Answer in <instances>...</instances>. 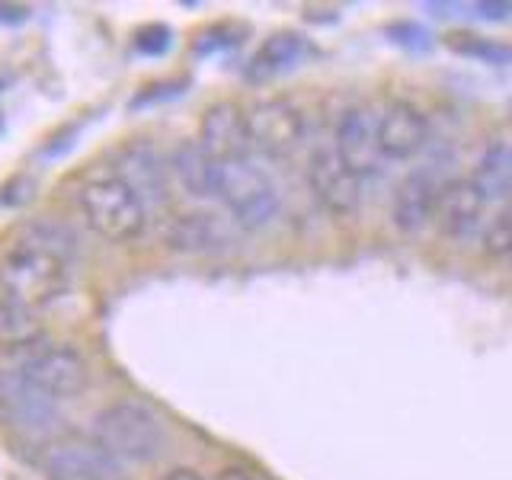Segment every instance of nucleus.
<instances>
[{"label": "nucleus", "mask_w": 512, "mask_h": 480, "mask_svg": "<svg viewBox=\"0 0 512 480\" xmlns=\"http://www.w3.org/2000/svg\"><path fill=\"white\" fill-rule=\"evenodd\" d=\"M71 263L74 237L68 228L45 218L26 221L0 253V288L26 308H39L68 288Z\"/></svg>", "instance_id": "nucleus-1"}, {"label": "nucleus", "mask_w": 512, "mask_h": 480, "mask_svg": "<svg viewBox=\"0 0 512 480\" xmlns=\"http://www.w3.org/2000/svg\"><path fill=\"white\" fill-rule=\"evenodd\" d=\"M90 439L119 464H144L164 455L170 432L154 407L141 400H116L93 416Z\"/></svg>", "instance_id": "nucleus-2"}, {"label": "nucleus", "mask_w": 512, "mask_h": 480, "mask_svg": "<svg viewBox=\"0 0 512 480\" xmlns=\"http://www.w3.org/2000/svg\"><path fill=\"white\" fill-rule=\"evenodd\" d=\"M215 199L228 208L231 221L240 231H263L276 221L282 196L272 176L256 167L250 157L218 160V186Z\"/></svg>", "instance_id": "nucleus-3"}, {"label": "nucleus", "mask_w": 512, "mask_h": 480, "mask_svg": "<svg viewBox=\"0 0 512 480\" xmlns=\"http://www.w3.org/2000/svg\"><path fill=\"white\" fill-rule=\"evenodd\" d=\"M77 208L96 234L106 240H116V244L141 237L144 224H148V208H144L138 192L128 186L116 170L93 176V180L80 186Z\"/></svg>", "instance_id": "nucleus-4"}, {"label": "nucleus", "mask_w": 512, "mask_h": 480, "mask_svg": "<svg viewBox=\"0 0 512 480\" xmlns=\"http://www.w3.org/2000/svg\"><path fill=\"white\" fill-rule=\"evenodd\" d=\"M16 372L26 381L36 384L39 391L52 394L55 400L80 397L90 384V365L80 352L68 343H48L39 340L16 352Z\"/></svg>", "instance_id": "nucleus-5"}, {"label": "nucleus", "mask_w": 512, "mask_h": 480, "mask_svg": "<svg viewBox=\"0 0 512 480\" xmlns=\"http://www.w3.org/2000/svg\"><path fill=\"white\" fill-rule=\"evenodd\" d=\"M0 423L23 439H52L64 426L61 400L39 391L16 368L0 372Z\"/></svg>", "instance_id": "nucleus-6"}, {"label": "nucleus", "mask_w": 512, "mask_h": 480, "mask_svg": "<svg viewBox=\"0 0 512 480\" xmlns=\"http://www.w3.org/2000/svg\"><path fill=\"white\" fill-rule=\"evenodd\" d=\"M244 125H247L250 148L266 157H285V154L298 151L304 135H308V119H304V112L295 103L279 100V96L253 103L244 112Z\"/></svg>", "instance_id": "nucleus-7"}, {"label": "nucleus", "mask_w": 512, "mask_h": 480, "mask_svg": "<svg viewBox=\"0 0 512 480\" xmlns=\"http://www.w3.org/2000/svg\"><path fill=\"white\" fill-rule=\"evenodd\" d=\"M308 189L333 218H349L362 205V180L352 173L333 148H317L308 157Z\"/></svg>", "instance_id": "nucleus-8"}, {"label": "nucleus", "mask_w": 512, "mask_h": 480, "mask_svg": "<svg viewBox=\"0 0 512 480\" xmlns=\"http://www.w3.org/2000/svg\"><path fill=\"white\" fill-rule=\"evenodd\" d=\"M333 151L343 164L365 183L368 176L381 170V148H378V116L365 106L346 109L333 132Z\"/></svg>", "instance_id": "nucleus-9"}, {"label": "nucleus", "mask_w": 512, "mask_h": 480, "mask_svg": "<svg viewBox=\"0 0 512 480\" xmlns=\"http://www.w3.org/2000/svg\"><path fill=\"white\" fill-rule=\"evenodd\" d=\"M42 471L48 480H119V461L93 439H61L45 448Z\"/></svg>", "instance_id": "nucleus-10"}, {"label": "nucleus", "mask_w": 512, "mask_h": 480, "mask_svg": "<svg viewBox=\"0 0 512 480\" xmlns=\"http://www.w3.org/2000/svg\"><path fill=\"white\" fill-rule=\"evenodd\" d=\"M442 180L432 170H410L397 183L391 199V224L400 234H420L429 221H436V208L442 196Z\"/></svg>", "instance_id": "nucleus-11"}, {"label": "nucleus", "mask_w": 512, "mask_h": 480, "mask_svg": "<svg viewBox=\"0 0 512 480\" xmlns=\"http://www.w3.org/2000/svg\"><path fill=\"white\" fill-rule=\"evenodd\" d=\"M429 141V119L407 100H394L378 116V148L384 160H413Z\"/></svg>", "instance_id": "nucleus-12"}, {"label": "nucleus", "mask_w": 512, "mask_h": 480, "mask_svg": "<svg viewBox=\"0 0 512 480\" xmlns=\"http://www.w3.org/2000/svg\"><path fill=\"white\" fill-rule=\"evenodd\" d=\"M490 202L480 196L471 180H448L442 186L439 208H436V228L448 240H468L477 231L484 234Z\"/></svg>", "instance_id": "nucleus-13"}, {"label": "nucleus", "mask_w": 512, "mask_h": 480, "mask_svg": "<svg viewBox=\"0 0 512 480\" xmlns=\"http://www.w3.org/2000/svg\"><path fill=\"white\" fill-rule=\"evenodd\" d=\"M116 173L138 192V199L144 202V208L167 202L170 164L151 148V144H144V141L128 144V148L116 160Z\"/></svg>", "instance_id": "nucleus-14"}, {"label": "nucleus", "mask_w": 512, "mask_h": 480, "mask_svg": "<svg viewBox=\"0 0 512 480\" xmlns=\"http://www.w3.org/2000/svg\"><path fill=\"white\" fill-rule=\"evenodd\" d=\"M199 144L212 154L215 160H237L250 157V138L244 125V112L234 103H215L202 116L199 125Z\"/></svg>", "instance_id": "nucleus-15"}, {"label": "nucleus", "mask_w": 512, "mask_h": 480, "mask_svg": "<svg viewBox=\"0 0 512 480\" xmlns=\"http://www.w3.org/2000/svg\"><path fill=\"white\" fill-rule=\"evenodd\" d=\"M167 247L176 253H218L231 247V234L218 215L208 212H189L167 224L164 231Z\"/></svg>", "instance_id": "nucleus-16"}, {"label": "nucleus", "mask_w": 512, "mask_h": 480, "mask_svg": "<svg viewBox=\"0 0 512 480\" xmlns=\"http://www.w3.org/2000/svg\"><path fill=\"white\" fill-rule=\"evenodd\" d=\"M167 164H170V176L176 180V186L186 192V196H192V199H215L218 160L208 154L199 141L176 144Z\"/></svg>", "instance_id": "nucleus-17"}, {"label": "nucleus", "mask_w": 512, "mask_h": 480, "mask_svg": "<svg viewBox=\"0 0 512 480\" xmlns=\"http://www.w3.org/2000/svg\"><path fill=\"white\" fill-rule=\"evenodd\" d=\"M308 55V39L301 32H272V36L256 48V55L247 64V80L253 84H263V80L282 77L288 71H295L298 64Z\"/></svg>", "instance_id": "nucleus-18"}, {"label": "nucleus", "mask_w": 512, "mask_h": 480, "mask_svg": "<svg viewBox=\"0 0 512 480\" xmlns=\"http://www.w3.org/2000/svg\"><path fill=\"white\" fill-rule=\"evenodd\" d=\"M468 180L490 205L512 196V138H493L477 154Z\"/></svg>", "instance_id": "nucleus-19"}, {"label": "nucleus", "mask_w": 512, "mask_h": 480, "mask_svg": "<svg viewBox=\"0 0 512 480\" xmlns=\"http://www.w3.org/2000/svg\"><path fill=\"white\" fill-rule=\"evenodd\" d=\"M39 340H42V324L36 311L13 298H0V346L20 352Z\"/></svg>", "instance_id": "nucleus-20"}, {"label": "nucleus", "mask_w": 512, "mask_h": 480, "mask_svg": "<svg viewBox=\"0 0 512 480\" xmlns=\"http://www.w3.org/2000/svg\"><path fill=\"white\" fill-rule=\"evenodd\" d=\"M480 244H484V253L493 256V260H512V199L487 221Z\"/></svg>", "instance_id": "nucleus-21"}, {"label": "nucleus", "mask_w": 512, "mask_h": 480, "mask_svg": "<svg viewBox=\"0 0 512 480\" xmlns=\"http://www.w3.org/2000/svg\"><path fill=\"white\" fill-rule=\"evenodd\" d=\"M448 45H452L458 55L477 58L484 64H512V48L503 42L484 39V36H448Z\"/></svg>", "instance_id": "nucleus-22"}, {"label": "nucleus", "mask_w": 512, "mask_h": 480, "mask_svg": "<svg viewBox=\"0 0 512 480\" xmlns=\"http://www.w3.org/2000/svg\"><path fill=\"white\" fill-rule=\"evenodd\" d=\"M135 52L144 55V58H160V55H167L170 52V45H173V29L164 26V23H148V26H141L135 32Z\"/></svg>", "instance_id": "nucleus-23"}, {"label": "nucleus", "mask_w": 512, "mask_h": 480, "mask_svg": "<svg viewBox=\"0 0 512 480\" xmlns=\"http://www.w3.org/2000/svg\"><path fill=\"white\" fill-rule=\"evenodd\" d=\"M384 32H388V39L394 45L410 48V52H429V45H432L429 29L416 26V23H394V26H388Z\"/></svg>", "instance_id": "nucleus-24"}, {"label": "nucleus", "mask_w": 512, "mask_h": 480, "mask_svg": "<svg viewBox=\"0 0 512 480\" xmlns=\"http://www.w3.org/2000/svg\"><path fill=\"white\" fill-rule=\"evenodd\" d=\"M231 45H237L234 29L215 26V29H205L192 48H196V55H215V52H221V48H231Z\"/></svg>", "instance_id": "nucleus-25"}, {"label": "nucleus", "mask_w": 512, "mask_h": 480, "mask_svg": "<svg viewBox=\"0 0 512 480\" xmlns=\"http://www.w3.org/2000/svg\"><path fill=\"white\" fill-rule=\"evenodd\" d=\"M32 183L29 176H13V180L0 189V205H23V202H29L32 199Z\"/></svg>", "instance_id": "nucleus-26"}, {"label": "nucleus", "mask_w": 512, "mask_h": 480, "mask_svg": "<svg viewBox=\"0 0 512 480\" xmlns=\"http://www.w3.org/2000/svg\"><path fill=\"white\" fill-rule=\"evenodd\" d=\"M0 20H4V23H26L29 20V7H23V4H0Z\"/></svg>", "instance_id": "nucleus-27"}, {"label": "nucleus", "mask_w": 512, "mask_h": 480, "mask_svg": "<svg viewBox=\"0 0 512 480\" xmlns=\"http://www.w3.org/2000/svg\"><path fill=\"white\" fill-rule=\"evenodd\" d=\"M477 10H480L484 20H506V16L512 13L509 4H477Z\"/></svg>", "instance_id": "nucleus-28"}, {"label": "nucleus", "mask_w": 512, "mask_h": 480, "mask_svg": "<svg viewBox=\"0 0 512 480\" xmlns=\"http://www.w3.org/2000/svg\"><path fill=\"white\" fill-rule=\"evenodd\" d=\"M164 480H205V477L192 468H173L170 474H164Z\"/></svg>", "instance_id": "nucleus-29"}, {"label": "nucleus", "mask_w": 512, "mask_h": 480, "mask_svg": "<svg viewBox=\"0 0 512 480\" xmlns=\"http://www.w3.org/2000/svg\"><path fill=\"white\" fill-rule=\"evenodd\" d=\"M218 480H256V477L250 471H244V468H224L218 474Z\"/></svg>", "instance_id": "nucleus-30"}, {"label": "nucleus", "mask_w": 512, "mask_h": 480, "mask_svg": "<svg viewBox=\"0 0 512 480\" xmlns=\"http://www.w3.org/2000/svg\"><path fill=\"white\" fill-rule=\"evenodd\" d=\"M0 132H4V119H0Z\"/></svg>", "instance_id": "nucleus-31"}]
</instances>
